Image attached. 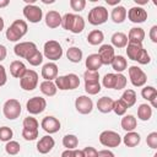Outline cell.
<instances>
[{
	"instance_id": "cell-15",
	"label": "cell",
	"mask_w": 157,
	"mask_h": 157,
	"mask_svg": "<svg viewBox=\"0 0 157 157\" xmlns=\"http://www.w3.org/2000/svg\"><path fill=\"white\" fill-rule=\"evenodd\" d=\"M75 108L81 114H90L93 109V102L88 96H80L75 101Z\"/></svg>"
},
{
	"instance_id": "cell-37",
	"label": "cell",
	"mask_w": 157,
	"mask_h": 157,
	"mask_svg": "<svg viewBox=\"0 0 157 157\" xmlns=\"http://www.w3.org/2000/svg\"><path fill=\"white\" fill-rule=\"evenodd\" d=\"M32 66H38L43 63V54L39 52V50H36L32 55H29L27 59H26Z\"/></svg>"
},
{
	"instance_id": "cell-54",
	"label": "cell",
	"mask_w": 157,
	"mask_h": 157,
	"mask_svg": "<svg viewBox=\"0 0 157 157\" xmlns=\"http://www.w3.org/2000/svg\"><path fill=\"white\" fill-rule=\"evenodd\" d=\"M6 55H7V50H6V47H5V45H2V44H0V61L5 60Z\"/></svg>"
},
{
	"instance_id": "cell-38",
	"label": "cell",
	"mask_w": 157,
	"mask_h": 157,
	"mask_svg": "<svg viewBox=\"0 0 157 157\" xmlns=\"http://www.w3.org/2000/svg\"><path fill=\"white\" fill-rule=\"evenodd\" d=\"M128 110V107L125 105V103L119 98L117 101H114V104H113V112L117 114V115H125Z\"/></svg>"
},
{
	"instance_id": "cell-4",
	"label": "cell",
	"mask_w": 157,
	"mask_h": 157,
	"mask_svg": "<svg viewBox=\"0 0 157 157\" xmlns=\"http://www.w3.org/2000/svg\"><path fill=\"white\" fill-rule=\"evenodd\" d=\"M43 54H44V56L47 59H49L52 61H55V60H59L63 56V48L59 44V42H56V40H48L44 44Z\"/></svg>"
},
{
	"instance_id": "cell-58",
	"label": "cell",
	"mask_w": 157,
	"mask_h": 157,
	"mask_svg": "<svg viewBox=\"0 0 157 157\" xmlns=\"http://www.w3.org/2000/svg\"><path fill=\"white\" fill-rule=\"evenodd\" d=\"M9 4H10L9 0H0V7H5V6H7Z\"/></svg>"
},
{
	"instance_id": "cell-3",
	"label": "cell",
	"mask_w": 157,
	"mask_h": 157,
	"mask_svg": "<svg viewBox=\"0 0 157 157\" xmlns=\"http://www.w3.org/2000/svg\"><path fill=\"white\" fill-rule=\"evenodd\" d=\"M27 22L23 20H15L10 27L6 29V38L10 42H17L20 40L26 33H27Z\"/></svg>"
},
{
	"instance_id": "cell-11",
	"label": "cell",
	"mask_w": 157,
	"mask_h": 157,
	"mask_svg": "<svg viewBox=\"0 0 157 157\" xmlns=\"http://www.w3.org/2000/svg\"><path fill=\"white\" fill-rule=\"evenodd\" d=\"M36 50H38V49H37V45L33 42H21V43H17L13 48L15 54L20 58H23V59H27Z\"/></svg>"
},
{
	"instance_id": "cell-40",
	"label": "cell",
	"mask_w": 157,
	"mask_h": 157,
	"mask_svg": "<svg viewBox=\"0 0 157 157\" xmlns=\"http://www.w3.org/2000/svg\"><path fill=\"white\" fill-rule=\"evenodd\" d=\"M85 91L88 94H97L101 92L99 82H85Z\"/></svg>"
},
{
	"instance_id": "cell-16",
	"label": "cell",
	"mask_w": 157,
	"mask_h": 157,
	"mask_svg": "<svg viewBox=\"0 0 157 157\" xmlns=\"http://www.w3.org/2000/svg\"><path fill=\"white\" fill-rule=\"evenodd\" d=\"M101 58V61L103 65H110L114 56H115V52H114V48L110 45V44H103L101 45V48L98 49V53H97Z\"/></svg>"
},
{
	"instance_id": "cell-5",
	"label": "cell",
	"mask_w": 157,
	"mask_h": 157,
	"mask_svg": "<svg viewBox=\"0 0 157 157\" xmlns=\"http://www.w3.org/2000/svg\"><path fill=\"white\" fill-rule=\"evenodd\" d=\"M21 110H22L21 109V104L15 98L7 99L4 103V107H2V113H4L5 118L9 119V120H13V119L18 118L20 114H21Z\"/></svg>"
},
{
	"instance_id": "cell-48",
	"label": "cell",
	"mask_w": 157,
	"mask_h": 157,
	"mask_svg": "<svg viewBox=\"0 0 157 157\" xmlns=\"http://www.w3.org/2000/svg\"><path fill=\"white\" fill-rule=\"evenodd\" d=\"M70 6L74 11L78 12V11H82L86 6V1L85 0H70Z\"/></svg>"
},
{
	"instance_id": "cell-6",
	"label": "cell",
	"mask_w": 157,
	"mask_h": 157,
	"mask_svg": "<svg viewBox=\"0 0 157 157\" xmlns=\"http://www.w3.org/2000/svg\"><path fill=\"white\" fill-rule=\"evenodd\" d=\"M108 20V10L104 6H94L88 12V22L93 26L103 25Z\"/></svg>"
},
{
	"instance_id": "cell-44",
	"label": "cell",
	"mask_w": 157,
	"mask_h": 157,
	"mask_svg": "<svg viewBox=\"0 0 157 157\" xmlns=\"http://www.w3.org/2000/svg\"><path fill=\"white\" fill-rule=\"evenodd\" d=\"M103 86L105 88H113L114 90V86H115V74H113V72L105 74L104 77H103Z\"/></svg>"
},
{
	"instance_id": "cell-22",
	"label": "cell",
	"mask_w": 157,
	"mask_h": 157,
	"mask_svg": "<svg viewBox=\"0 0 157 157\" xmlns=\"http://www.w3.org/2000/svg\"><path fill=\"white\" fill-rule=\"evenodd\" d=\"M26 71H27L26 65L22 61H20V60H13L10 64V72L16 78H21L26 74Z\"/></svg>"
},
{
	"instance_id": "cell-1",
	"label": "cell",
	"mask_w": 157,
	"mask_h": 157,
	"mask_svg": "<svg viewBox=\"0 0 157 157\" xmlns=\"http://www.w3.org/2000/svg\"><path fill=\"white\" fill-rule=\"evenodd\" d=\"M126 54H128L129 59L137 61L141 65H146L151 61L150 54L140 43H128L126 44Z\"/></svg>"
},
{
	"instance_id": "cell-12",
	"label": "cell",
	"mask_w": 157,
	"mask_h": 157,
	"mask_svg": "<svg viewBox=\"0 0 157 157\" xmlns=\"http://www.w3.org/2000/svg\"><path fill=\"white\" fill-rule=\"evenodd\" d=\"M23 16L31 23H38L43 17V11L37 5H26L23 7Z\"/></svg>"
},
{
	"instance_id": "cell-53",
	"label": "cell",
	"mask_w": 157,
	"mask_h": 157,
	"mask_svg": "<svg viewBox=\"0 0 157 157\" xmlns=\"http://www.w3.org/2000/svg\"><path fill=\"white\" fill-rule=\"evenodd\" d=\"M97 157H115V156H114V153H113L112 151H109V150H101V151H98Z\"/></svg>"
},
{
	"instance_id": "cell-42",
	"label": "cell",
	"mask_w": 157,
	"mask_h": 157,
	"mask_svg": "<svg viewBox=\"0 0 157 157\" xmlns=\"http://www.w3.org/2000/svg\"><path fill=\"white\" fill-rule=\"evenodd\" d=\"M12 136H13V131L11 130V128H9V126L0 128V141L7 142L12 139Z\"/></svg>"
},
{
	"instance_id": "cell-59",
	"label": "cell",
	"mask_w": 157,
	"mask_h": 157,
	"mask_svg": "<svg viewBox=\"0 0 157 157\" xmlns=\"http://www.w3.org/2000/svg\"><path fill=\"white\" fill-rule=\"evenodd\" d=\"M135 2H136V4L145 5V4H147V2H148V0H135Z\"/></svg>"
},
{
	"instance_id": "cell-46",
	"label": "cell",
	"mask_w": 157,
	"mask_h": 157,
	"mask_svg": "<svg viewBox=\"0 0 157 157\" xmlns=\"http://www.w3.org/2000/svg\"><path fill=\"white\" fill-rule=\"evenodd\" d=\"M69 78V90H75L80 86V78L76 74H67Z\"/></svg>"
},
{
	"instance_id": "cell-51",
	"label": "cell",
	"mask_w": 157,
	"mask_h": 157,
	"mask_svg": "<svg viewBox=\"0 0 157 157\" xmlns=\"http://www.w3.org/2000/svg\"><path fill=\"white\" fill-rule=\"evenodd\" d=\"M7 81V76H6V70H5V66L0 65V87L4 86Z\"/></svg>"
},
{
	"instance_id": "cell-28",
	"label": "cell",
	"mask_w": 157,
	"mask_h": 157,
	"mask_svg": "<svg viewBox=\"0 0 157 157\" xmlns=\"http://www.w3.org/2000/svg\"><path fill=\"white\" fill-rule=\"evenodd\" d=\"M141 141V137H140V134L135 132V131H129L125 134V136L123 137V142L126 147H135L140 144Z\"/></svg>"
},
{
	"instance_id": "cell-13",
	"label": "cell",
	"mask_w": 157,
	"mask_h": 157,
	"mask_svg": "<svg viewBox=\"0 0 157 157\" xmlns=\"http://www.w3.org/2000/svg\"><path fill=\"white\" fill-rule=\"evenodd\" d=\"M40 126L43 128V130L48 134H55L60 130V121L55 118V117H52V115H47L42 119L40 121Z\"/></svg>"
},
{
	"instance_id": "cell-24",
	"label": "cell",
	"mask_w": 157,
	"mask_h": 157,
	"mask_svg": "<svg viewBox=\"0 0 157 157\" xmlns=\"http://www.w3.org/2000/svg\"><path fill=\"white\" fill-rule=\"evenodd\" d=\"M113 104H114V101L110 97H102L97 101V109L101 113L107 114L113 110Z\"/></svg>"
},
{
	"instance_id": "cell-29",
	"label": "cell",
	"mask_w": 157,
	"mask_h": 157,
	"mask_svg": "<svg viewBox=\"0 0 157 157\" xmlns=\"http://www.w3.org/2000/svg\"><path fill=\"white\" fill-rule=\"evenodd\" d=\"M112 67L114 71H117L118 74H121L124 70H126L128 67V61L123 55H115L113 61H112Z\"/></svg>"
},
{
	"instance_id": "cell-9",
	"label": "cell",
	"mask_w": 157,
	"mask_h": 157,
	"mask_svg": "<svg viewBox=\"0 0 157 157\" xmlns=\"http://www.w3.org/2000/svg\"><path fill=\"white\" fill-rule=\"evenodd\" d=\"M129 77H130L131 85L135 87H142L147 82V75L144 72L142 69L135 65L129 67Z\"/></svg>"
},
{
	"instance_id": "cell-7",
	"label": "cell",
	"mask_w": 157,
	"mask_h": 157,
	"mask_svg": "<svg viewBox=\"0 0 157 157\" xmlns=\"http://www.w3.org/2000/svg\"><path fill=\"white\" fill-rule=\"evenodd\" d=\"M99 142L105 147H118L121 144V136L113 130H104L99 135Z\"/></svg>"
},
{
	"instance_id": "cell-41",
	"label": "cell",
	"mask_w": 157,
	"mask_h": 157,
	"mask_svg": "<svg viewBox=\"0 0 157 157\" xmlns=\"http://www.w3.org/2000/svg\"><path fill=\"white\" fill-rule=\"evenodd\" d=\"M38 121L36 118L33 117H27L23 119V129H28V130H38Z\"/></svg>"
},
{
	"instance_id": "cell-33",
	"label": "cell",
	"mask_w": 157,
	"mask_h": 157,
	"mask_svg": "<svg viewBox=\"0 0 157 157\" xmlns=\"http://www.w3.org/2000/svg\"><path fill=\"white\" fill-rule=\"evenodd\" d=\"M103 39H104V34L99 29H93L87 36V42L91 45H98V44H101L103 42Z\"/></svg>"
},
{
	"instance_id": "cell-20",
	"label": "cell",
	"mask_w": 157,
	"mask_h": 157,
	"mask_svg": "<svg viewBox=\"0 0 157 157\" xmlns=\"http://www.w3.org/2000/svg\"><path fill=\"white\" fill-rule=\"evenodd\" d=\"M145 39V31L141 27H132L128 34V43H140L142 44Z\"/></svg>"
},
{
	"instance_id": "cell-50",
	"label": "cell",
	"mask_w": 157,
	"mask_h": 157,
	"mask_svg": "<svg viewBox=\"0 0 157 157\" xmlns=\"http://www.w3.org/2000/svg\"><path fill=\"white\" fill-rule=\"evenodd\" d=\"M82 151H83L85 157H97V155H98V151L92 146H87Z\"/></svg>"
},
{
	"instance_id": "cell-52",
	"label": "cell",
	"mask_w": 157,
	"mask_h": 157,
	"mask_svg": "<svg viewBox=\"0 0 157 157\" xmlns=\"http://www.w3.org/2000/svg\"><path fill=\"white\" fill-rule=\"evenodd\" d=\"M148 36H150V39H151L153 43H157V26H156V25L151 27Z\"/></svg>"
},
{
	"instance_id": "cell-30",
	"label": "cell",
	"mask_w": 157,
	"mask_h": 157,
	"mask_svg": "<svg viewBox=\"0 0 157 157\" xmlns=\"http://www.w3.org/2000/svg\"><path fill=\"white\" fill-rule=\"evenodd\" d=\"M151 117H152V107L146 103L140 104L137 108V118L142 121H147L150 120Z\"/></svg>"
},
{
	"instance_id": "cell-47",
	"label": "cell",
	"mask_w": 157,
	"mask_h": 157,
	"mask_svg": "<svg viewBox=\"0 0 157 157\" xmlns=\"http://www.w3.org/2000/svg\"><path fill=\"white\" fill-rule=\"evenodd\" d=\"M22 137L27 141H33L38 137V130H28V129H23L22 130Z\"/></svg>"
},
{
	"instance_id": "cell-31",
	"label": "cell",
	"mask_w": 157,
	"mask_h": 157,
	"mask_svg": "<svg viewBox=\"0 0 157 157\" xmlns=\"http://www.w3.org/2000/svg\"><path fill=\"white\" fill-rule=\"evenodd\" d=\"M39 88H40V92L43 94L48 96V97L55 96V93L58 91V88H56V86H55V83L53 81H45V80L39 85Z\"/></svg>"
},
{
	"instance_id": "cell-61",
	"label": "cell",
	"mask_w": 157,
	"mask_h": 157,
	"mask_svg": "<svg viewBox=\"0 0 157 157\" xmlns=\"http://www.w3.org/2000/svg\"><path fill=\"white\" fill-rule=\"evenodd\" d=\"M42 1H43L44 4H53V2H54V0H49V1H48V0H42Z\"/></svg>"
},
{
	"instance_id": "cell-43",
	"label": "cell",
	"mask_w": 157,
	"mask_h": 157,
	"mask_svg": "<svg viewBox=\"0 0 157 157\" xmlns=\"http://www.w3.org/2000/svg\"><path fill=\"white\" fill-rule=\"evenodd\" d=\"M83 78H85V82H99V72L86 70L83 74Z\"/></svg>"
},
{
	"instance_id": "cell-45",
	"label": "cell",
	"mask_w": 157,
	"mask_h": 157,
	"mask_svg": "<svg viewBox=\"0 0 157 157\" xmlns=\"http://www.w3.org/2000/svg\"><path fill=\"white\" fill-rule=\"evenodd\" d=\"M126 82H128V80H126V77L123 74H115V86H114V90L119 91V90L125 88Z\"/></svg>"
},
{
	"instance_id": "cell-17",
	"label": "cell",
	"mask_w": 157,
	"mask_h": 157,
	"mask_svg": "<svg viewBox=\"0 0 157 157\" xmlns=\"http://www.w3.org/2000/svg\"><path fill=\"white\" fill-rule=\"evenodd\" d=\"M54 145H55L54 139L50 135H45V136L40 137L39 141L37 142V151L42 155H45L53 150Z\"/></svg>"
},
{
	"instance_id": "cell-2",
	"label": "cell",
	"mask_w": 157,
	"mask_h": 157,
	"mask_svg": "<svg viewBox=\"0 0 157 157\" xmlns=\"http://www.w3.org/2000/svg\"><path fill=\"white\" fill-rule=\"evenodd\" d=\"M61 26L64 29L78 34L85 29V20L75 13H65L61 17Z\"/></svg>"
},
{
	"instance_id": "cell-57",
	"label": "cell",
	"mask_w": 157,
	"mask_h": 157,
	"mask_svg": "<svg viewBox=\"0 0 157 157\" xmlns=\"http://www.w3.org/2000/svg\"><path fill=\"white\" fill-rule=\"evenodd\" d=\"M105 1H107V4H108V5H113V6H114V5H117V6H118V5H119V2H120V0H105Z\"/></svg>"
},
{
	"instance_id": "cell-10",
	"label": "cell",
	"mask_w": 157,
	"mask_h": 157,
	"mask_svg": "<svg viewBox=\"0 0 157 157\" xmlns=\"http://www.w3.org/2000/svg\"><path fill=\"white\" fill-rule=\"evenodd\" d=\"M26 108H27V112L29 114H40L42 112H44V109L47 108V101L43 98V97H32L27 101L26 103Z\"/></svg>"
},
{
	"instance_id": "cell-27",
	"label": "cell",
	"mask_w": 157,
	"mask_h": 157,
	"mask_svg": "<svg viewBox=\"0 0 157 157\" xmlns=\"http://www.w3.org/2000/svg\"><path fill=\"white\" fill-rule=\"evenodd\" d=\"M120 125H121V128H123L126 132L134 131L135 128H136V125H137V120H136V118H135L134 115L128 114V115H124V117L121 118Z\"/></svg>"
},
{
	"instance_id": "cell-55",
	"label": "cell",
	"mask_w": 157,
	"mask_h": 157,
	"mask_svg": "<svg viewBox=\"0 0 157 157\" xmlns=\"http://www.w3.org/2000/svg\"><path fill=\"white\" fill-rule=\"evenodd\" d=\"M61 157H75L74 156V150H65L61 153Z\"/></svg>"
},
{
	"instance_id": "cell-36",
	"label": "cell",
	"mask_w": 157,
	"mask_h": 157,
	"mask_svg": "<svg viewBox=\"0 0 157 157\" xmlns=\"http://www.w3.org/2000/svg\"><path fill=\"white\" fill-rule=\"evenodd\" d=\"M20 150H21V146H20V144H18L17 141L10 140V141H7L6 145H5V151H6V153H9L10 156L17 155V153L20 152Z\"/></svg>"
},
{
	"instance_id": "cell-39",
	"label": "cell",
	"mask_w": 157,
	"mask_h": 157,
	"mask_svg": "<svg viewBox=\"0 0 157 157\" xmlns=\"http://www.w3.org/2000/svg\"><path fill=\"white\" fill-rule=\"evenodd\" d=\"M54 83H55L56 88H59V90H61V91L69 90V78H67V75L58 76V77L54 80Z\"/></svg>"
},
{
	"instance_id": "cell-25",
	"label": "cell",
	"mask_w": 157,
	"mask_h": 157,
	"mask_svg": "<svg viewBox=\"0 0 157 157\" xmlns=\"http://www.w3.org/2000/svg\"><path fill=\"white\" fill-rule=\"evenodd\" d=\"M110 17L113 20L114 23H123L126 18V9L124 6H115L113 10H112V13H110Z\"/></svg>"
},
{
	"instance_id": "cell-19",
	"label": "cell",
	"mask_w": 157,
	"mask_h": 157,
	"mask_svg": "<svg viewBox=\"0 0 157 157\" xmlns=\"http://www.w3.org/2000/svg\"><path fill=\"white\" fill-rule=\"evenodd\" d=\"M45 25L49 28H58L61 25V15L54 10L48 11L45 15Z\"/></svg>"
},
{
	"instance_id": "cell-34",
	"label": "cell",
	"mask_w": 157,
	"mask_h": 157,
	"mask_svg": "<svg viewBox=\"0 0 157 157\" xmlns=\"http://www.w3.org/2000/svg\"><path fill=\"white\" fill-rule=\"evenodd\" d=\"M82 50L77 47H70L66 52V58L71 61V63H80L82 60Z\"/></svg>"
},
{
	"instance_id": "cell-26",
	"label": "cell",
	"mask_w": 157,
	"mask_h": 157,
	"mask_svg": "<svg viewBox=\"0 0 157 157\" xmlns=\"http://www.w3.org/2000/svg\"><path fill=\"white\" fill-rule=\"evenodd\" d=\"M85 64H86L87 70H92V71H98V69L103 65L98 54H90V55L86 58Z\"/></svg>"
},
{
	"instance_id": "cell-21",
	"label": "cell",
	"mask_w": 157,
	"mask_h": 157,
	"mask_svg": "<svg viewBox=\"0 0 157 157\" xmlns=\"http://www.w3.org/2000/svg\"><path fill=\"white\" fill-rule=\"evenodd\" d=\"M141 96H142V98H145L146 101L151 102V107H152V108H156V105H157V102H156V98H157V90H156L153 86H145V87L141 90Z\"/></svg>"
},
{
	"instance_id": "cell-35",
	"label": "cell",
	"mask_w": 157,
	"mask_h": 157,
	"mask_svg": "<svg viewBox=\"0 0 157 157\" xmlns=\"http://www.w3.org/2000/svg\"><path fill=\"white\" fill-rule=\"evenodd\" d=\"M63 145L64 147H66V150H75L78 145V139L76 135L67 134L63 137Z\"/></svg>"
},
{
	"instance_id": "cell-8",
	"label": "cell",
	"mask_w": 157,
	"mask_h": 157,
	"mask_svg": "<svg viewBox=\"0 0 157 157\" xmlns=\"http://www.w3.org/2000/svg\"><path fill=\"white\" fill-rule=\"evenodd\" d=\"M38 85V74L34 70H28L20 78V86L25 91H33Z\"/></svg>"
},
{
	"instance_id": "cell-56",
	"label": "cell",
	"mask_w": 157,
	"mask_h": 157,
	"mask_svg": "<svg viewBox=\"0 0 157 157\" xmlns=\"http://www.w3.org/2000/svg\"><path fill=\"white\" fill-rule=\"evenodd\" d=\"M74 156L75 157H85V155H83V151L82 150H74Z\"/></svg>"
},
{
	"instance_id": "cell-23",
	"label": "cell",
	"mask_w": 157,
	"mask_h": 157,
	"mask_svg": "<svg viewBox=\"0 0 157 157\" xmlns=\"http://www.w3.org/2000/svg\"><path fill=\"white\" fill-rule=\"evenodd\" d=\"M110 42H112V47L114 48H125L126 44H128V36L123 32H115L112 38H110Z\"/></svg>"
},
{
	"instance_id": "cell-49",
	"label": "cell",
	"mask_w": 157,
	"mask_h": 157,
	"mask_svg": "<svg viewBox=\"0 0 157 157\" xmlns=\"http://www.w3.org/2000/svg\"><path fill=\"white\" fill-rule=\"evenodd\" d=\"M146 142H147V145H148V147H151V148H157V132L156 131H153V132H150L148 135H147V137H146Z\"/></svg>"
},
{
	"instance_id": "cell-18",
	"label": "cell",
	"mask_w": 157,
	"mask_h": 157,
	"mask_svg": "<svg viewBox=\"0 0 157 157\" xmlns=\"http://www.w3.org/2000/svg\"><path fill=\"white\" fill-rule=\"evenodd\" d=\"M42 77L45 81H53L58 77V65L55 63H47L42 67Z\"/></svg>"
},
{
	"instance_id": "cell-60",
	"label": "cell",
	"mask_w": 157,
	"mask_h": 157,
	"mask_svg": "<svg viewBox=\"0 0 157 157\" xmlns=\"http://www.w3.org/2000/svg\"><path fill=\"white\" fill-rule=\"evenodd\" d=\"M4 26H5V23H4V20H2V17L0 16V32L4 29Z\"/></svg>"
},
{
	"instance_id": "cell-14",
	"label": "cell",
	"mask_w": 157,
	"mask_h": 157,
	"mask_svg": "<svg viewBox=\"0 0 157 157\" xmlns=\"http://www.w3.org/2000/svg\"><path fill=\"white\" fill-rule=\"evenodd\" d=\"M126 16L132 23H142L147 20V11L144 7L134 6L126 12Z\"/></svg>"
},
{
	"instance_id": "cell-32",
	"label": "cell",
	"mask_w": 157,
	"mask_h": 157,
	"mask_svg": "<svg viewBox=\"0 0 157 157\" xmlns=\"http://www.w3.org/2000/svg\"><path fill=\"white\" fill-rule=\"evenodd\" d=\"M120 99L125 103V105L128 108H131L136 103V92L134 90H131V88H128V90H125L123 92Z\"/></svg>"
}]
</instances>
